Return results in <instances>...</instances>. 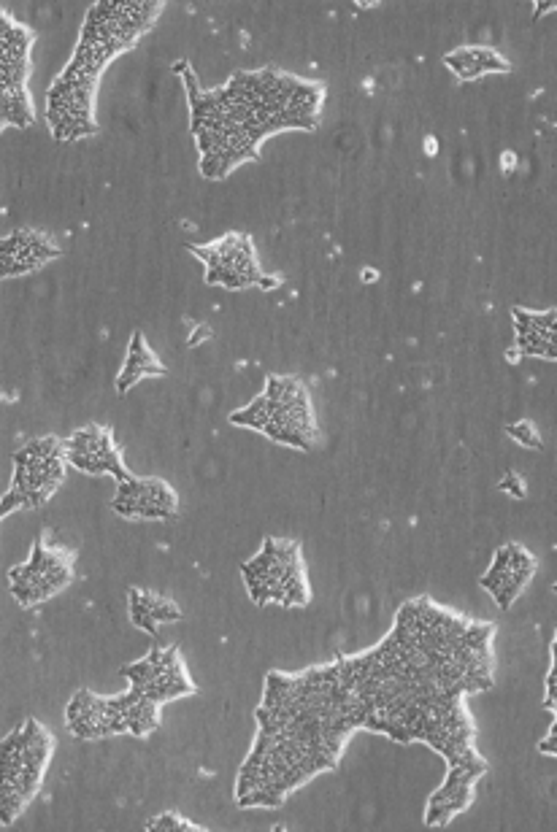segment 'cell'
I'll return each instance as SVG.
<instances>
[{"label":"cell","instance_id":"cell-6","mask_svg":"<svg viewBox=\"0 0 557 832\" xmlns=\"http://www.w3.org/2000/svg\"><path fill=\"white\" fill-rule=\"evenodd\" d=\"M36 33L0 11V95L9 92H28L30 76V46Z\"/></svg>","mask_w":557,"mask_h":832},{"label":"cell","instance_id":"cell-8","mask_svg":"<svg viewBox=\"0 0 557 832\" xmlns=\"http://www.w3.org/2000/svg\"><path fill=\"white\" fill-rule=\"evenodd\" d=\"M60 257V246L52 238H46L38 230H14L0 244V260H3V276H22Z\"/></svg>","mask_w":557,"mask_h":832},{"label":"cell","instance_id":"cell-17","mask_svg":"<svg viewBox=\"0 0 557 832\" xmlns=\"http://www.w3.org/2000/svg\"><path fill=\"white\" fill-rule=\"evenodd\" d=\"M130 619H133V624L136 627H141V630H147L152 638H157V619L152 614H149V608L138 600V589H133L130 592Z\"/></svg>","mask_w":557,"mask_h":832},{"label":"cell","instance_id":"cell-13","mask_svg":"<svg viewBox=\"0 0 557 832\" xmlns=\"http://www.w3.org/2000/svg\"><path fill=\"white\" fill-rule=\"evenodd\" d=\"M230 422L236 427H249V430L263 433L265 425H268V403H265L263 395H257L247 408L233 411V414H230Z\"/></svg>","mask_w":557,"mask_h":832},{"label":"cell","instance_id":"cell-22","mask_svg":"<svg viewBox=\"0 0 557 832\" xmlns=\"http://www.w3.org/2000/svg\"><path fill=\"white\" fill-rule=\"evenodd\" d=\"M552 589H555V595H557V581H555V584H552Z\"/></svg>","mask_w":557,"mask_h":832},{"label":"cell","instance_id":"cell-4","mask_svg":"<svg viewBox=\"0 0 557 832\" xmlns=\"http://www.w3.org/2000/svg\"><path fill=\"white\" fill-rule=\"evenodd\" d=\"M111 506L119 516L141 522H171L179 514V498L168 481L136 479L130 473L117 481V498Z\"/></svg>","mask_w":557,"mask_h":832},{"label":"cell","instance_id":"cell-11","mask_svg":"<svg viewBox=\"0 0 557 832\" xmlns=\"http://www.w3.org/2000/svg\"><path fill=\"white\" fill-rule=\"evenodd\" d=\"M33 122H36V111H33L30 92H9V95H0V125L25 130V127H30Z\"/></svg>","mask_w":557,"mask_h":832},{"label":"cell","instance_id":"cell-21","mask_svg":"<svg viewBox=\"0 0 557 832\" xmlns=\"http://www.w3.org/2000/svg\"><path fill=\"white\" fill-rule=\"evenodd\" d=\"M209 335H211L209 327H206V325L198 327V333H195V335H192V338H190V346H198V344H201V341H203V338H209Z\"/></svg>","mask_w":557,"mask_h":832},{"label":"cell","instance_id":"cell-16","mask_svg":"<svg viewBox=\"0 0 557 832\" xmlns=\"http://www.w3.org/2000/svg\"><path fill=\"white\" fill-rule=\"evenodd\" d=\"M506 433L512 435L517 444L528 446V449H541V446H544L539 430H536V425H533L530 419H520V422H514V425L506 427Z\"/></svg>","mask_w":557,"mask_h":832},{"label":"cell","instance_id":"cell-18","mask_svg":"<svg viewBox=\"0 0 557 832\" xmlns=\"http://www.w3.org/2000/svg\"><path fill=\"white\" fill-rule=\"evenodd\" d=\"M544 706L557 716V635L552 641V670L547 676V697H544Z\"/></svg>","mask_w":557,"mask_h":832},{"label":"cell","instance_id":"cell-12","mask_svg":"<svg viewBox=\"0 0 557 832\" xmlns=\"http://www.w3.org/2000/svg\"><path fill=\"white\" fill-rule=\"evenodd\" d=\"M125 714H128L130 722V735L144 738V735H149L152 730H157V724H160V703H155L152 697L144 695L138 703H133Z\"/></svg>","mask_w":557,"mask_h":832},{"label":"cell","instance_id":"cell-5","mask_svg":"<svg viewBox=\"0 0 557 832\" xmlns=\"http://www.w3.org/2000/svg\"><path fill=\"white\" fill-rule=\"evenodd\" d=\"M533 573H536V557L520 543H506L498 549L493 565L479 579V584L506 611L520 597L525 584L533 579Z\"/></svg>","mask_w":557,"mask_h":832},{"label":"cell","instance_id":"cell-10","mask_svg":"<svg viewBox=\"0 0 557 832\" xmlns=\"http://www.w3.org/2000/svg\"><path fill=\"white\" fill-rule=\"evenodd\" d=\"M165 365L157 360V354L149 349L147 338L141 330L133 333L128 346V357H125V365H122V373L117 376V392L125 395L128 389H133L141 379L147 376H165Z\"/></svg>","mask_w":557,"mask_h":832},{"label":"cell","instance_id":"cell-15","mask_svg":"<svg viewBox=\"0 0 557 832\" xmlns=\"http://www.w3.org/2000/svg\"><path fill=\"white\" fill-rule=\"evenodd\" d=\"M147 830L149 832H201L203 827L184 822L182 816H176V814H160V816H155V819H149Z\"/></svg>","mask_w":557,"mask_h":832},{"label":"cell","instance_id":"cell-20","mask_svg":"<svg viewBox=\"0 0 557 832\" xmlns=\"http://www.w3.org/2000/svg\"><path fill=\"white\" fill-rule=\"evenodd\" d=\"M539 751L541 754H552V757H557V735L549 733L547 738L539 743Z\"/></svg>","mask_w":557,"mask_h":832},{"label":"cell","instance_id":"cell-7","mask_svg":"<svg viewBox=\"0 0 557 832\" xmlns=\"http://www.w3.org/2000/svg\"><path fill=\"white\" fill-rule=\"evenodd\" d=\"M187 249H190L198 260H203L209 271L236 273L244 287L265 284L263 271H260V265H257L255 246H252L249 236H244V233H228V236L214 241V244L209 246L187 244Z\"/></svg>","mask_w":557,"mask_h":832},{"label":"cell","instance_id":"cell-1","mask_svg":"<svg viewBox=\"0 0 557 832\" xmlns=\"http://www.w3.org/2000/svg\"><path fill=\"white\" fill-rule=\"evenodd\" d=\"M249 597L263 608L279 603L284 608L309 606V581L303 570L301 546L284 538H265L263 549L241 565Z\"/></svg>","mask_w":557,"mask_h":832},{"label":"cell","instance_id":"cell-9","mask_svg":"<svg viewBox=\"0 0 557 832\" xmlns=\"http://www.w3.org/2000/svg\"><path fill=\"white\" fill-rule=\"evenodd\" d=\"M444 65L455 73L460 82H474L487 73H509L512 63L490 46H460L444 55Z\"/></svg>","mask_w":557,"mask_h":832},{"label":"cell","instance_id":"cell-19","mask_svg":"<svg viewBox=\"0 0 557 832\" xmlns=\"http://www.w3.org/2000/svg\"><path fill=\"white\" fill-rule=\"evenodd\" d=\"M501 489L503 492H509V495L517 500H522L525 495H528V489H525V481H522L520 473H506L501 481Z\"/></svg>","mask_w":557,"mask_h":832},{"label":"cell","instance_id":"cell-14","mask_svg":"<svg viewBox=\"0 0 557 832\" xmlns=\"http://www.w3.org/2000/svg\"><path fill=\"white\" fill-rule=\"evenodd\" d=\"M138 600L149 608V614L155 616L157 622H179L184 616L174 600H168L165 595H157V592H141L138 589Z\"/></svg>","mask_w":557,"mask_h":832},{"label":"cell","instance_id":"cell-2","mask_svg":"<svg viewBox=\"0 0 557 832\" xmlns=\"http://www.w3.org/2000/svg\"><path fill=\"white\" fill-rule=\"evenodd\" d=\"M263 398L268 403V425L263 435H268L274 444L311 452L317 444V422L303 381L295 376H268Z\"/></svg>","mask_w":557,"mask_h":832},{"label":"cell","instance_id":"cell-3","mask_svg":"<svg viewBox=\"0 0 557 832\" xmlns=\"http://www.w3.org/2000/svg\"><path fill=\"white\" fill-rule=\"evenodd\" d=\"M95 90H98V79L71 71L65 65V71L46 92V122L57 141H76L98 133Z\"/></svg>","mask_w":557,"mask_h":832}]
</instances>
